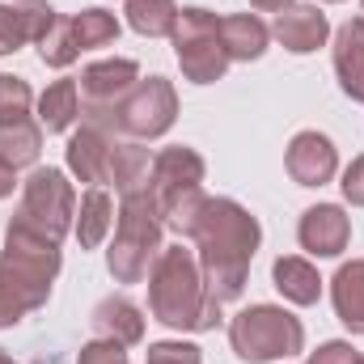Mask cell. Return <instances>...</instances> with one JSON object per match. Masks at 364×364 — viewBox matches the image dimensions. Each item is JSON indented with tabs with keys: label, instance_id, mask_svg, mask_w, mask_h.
Listing matches in <instances>:
<instances>
[{
	"label": "cell",
	"instance_id": "cell-1",
	"mask_svg": "<svg viewBox=\"0 0 364 364\" xmlns=\"http://www.w3.org/2000/svg\"><path fill=\"white\" fill-rule=\"evenodd\" d=\"M191 242H195V259H199L208 296L220 301V305L237 301L246 292L250 263H255L259 242H263L259 220L237 199H212L208 195L203 220H199V229H195Z\"/></svg>",
	"mask_w": 364,
	"mask_h": 364
},
{
	"label": "cell",
	"instance_id": "cell-2",
	"mask_svg": "<svg viewBox=\"0 0 364 364\" xmlns=\"http://www.w3.org/2000/svg\"><path fill=\"white\" fill-rule=\"evenodd\" d=\"M149 314L170 331H216L220 326V301L208 296L203 272L195 250L161 246V255L149 267Z\"/></svg>",
	"mask_w": 364,
	"mask_h": 364
},
{
	"label": "cell",
	"instance_id": "cell-3",
	"mask_svg": "<svg viewBox=\"0 0 364 364\" xmlns=\"http://www.w3.org/2000/svg\"><path fill=\"white\" fill-rule=\"evenodd\" d=\"M60 267H64V255H60L55 242H47V237H38V233L9 220L4 250H0V288L26 314L43 309L51 301V284H55Z\"/></svg>",
	"mask_w": 364,
	"mask_h": 364
},
{
	"label": "cell",
	"instance_id": "cell-4",
	"mask_svg": "<svg viewBox=\"0 0 364 364\" xmlns=\"http://www.w3.org/2000/svg\"><path fill=\"white\" fill-rule=\"evenodd\" d=\"M161 208L157 195H123L119 199V220H114V242L106 250V272L114 284H140L153 259L161 255Z\"/></svg>",
	"mask_w": 364,
	"mask_h": 364
},
{
	"label": "cell",
	"instance_id": "cell-5",
	"mask_svg": "<svg viewBox=\"0 0 364 364\" xmlns=\"http://www.w3.org/2000/svg\"><path fill=\"white\" fill-rule=\"evenodd\" d=\"M229 343H233L237 360L272 364V360L301 356V352H305V326H301V318H292L284 305H250V309L233 314V322H229Z\"/></svg>",
	"mask_w": 364,
	"mask_h": 364
},
{
	"label": "cell",
	"instance_id": "cell-6",
	"mask_svg": "<svg viewBox=\"0 0 364 364\" xmlns=\"http://www.w3.org/2000/svg\"><path fill=\"white\" fill-rule=\"evenodd\" d=\"M77 220V191L64 170L55 166H38L30 178L21 182V199H17V212H13V225L47 237V242H64L68 229Z\"/></svg>",
	"mask_w": 364,
	"mask_h": 364
},
{
	"label": "cell",
	"instance_id": "cell-7",
	"mask_svg": "<svg viewBox=\"0 0 364 364\" xmlns=\"http://www.w3.org/2000/svg\"><path fill=\"white\" fill-rule=\"evenodd\" d=\"M174 55H178V68L191 85H212L229 73V51H225V38H220V17L203 4H191L182 9L178 21H174Z\"/></svg>",
	"mask_w": 364,
	"mask_h": 364
},
{
	"label": "cell",
	"instance_id": "cell-8",
	"mask_svg": "<svg viewBox=\"0 0 364 364\" xmlns=\"http://www.w3.org/2000/svg\"><path fill=\"white\" fill-rule=\"evenodd\" d=\"M178 119V93L166 77H140L114 110V132L123 140H157Z\"/></svg>",
	"mask_w": 364,
	"mask_h": 364
},
{
	"label": "cell",
	"instance_id": "cell-9",
	"mask_svg": "<svg viewBox=\"0 0 364 364\" xmlns=\"http://www.w3.org/2000/svg\"><path fill=\"white\" fill-rule=\"evenodd\" d=\"M136 81H140V64H136V60L114 55V60H93V64H85L81 77H77V90H81V119L106 127V132H114V110H119V102L132 93ZM114 136H119V132H114Z\"/></svg>",
	"mask_w": 364,
	"mask_h": 364
},
{
	"label": "cell",
	"instance_id": "cell-10",
	"mask_svg": "<svg viewBox=\"0 0 364 364\" xmlns=\"http://www.w3.org/2000/svg\"><path fill=\"white\" fill-rule=\"evenodd\" d=\"M119 140H123V136H114V132H106V127H97V123H85V119H81V127L68 136V149H64L68 174L81 178V182H90V186H106Z\"/></svg>",
	"mask_w": 364,
	"mask_h": 364
},
{
	"label": "cell",
	"instance_id": "cell-11",
	"mask_svg": "<svg viewBox=\"0 0 364 364\" xmlns=\"http://www.w3.org/2000/svg\"><path fill=\"white\" fill-rule=\"evenodd\" d=\"M296 242L314 259H339L348 250V242H352V216L339 203H314V208L301 212Z\"/></svg>",
	"mask_w": 364,
	"mask_h": 364
},
{
	"label": "cell",
	"instance_id": "cell-12",
	"mask_svg": "<svg viewBox=\"0 0 364 364\" xmlns=\"http://www.w3.org/2000/svg\"><path fill=\"white\" fill-rule=\"evenodd\" d=\"M284 166L296 186H326L339 170V153L331 144V136L322 132H296L288 140V153H284Z\"/></svg>",
	"mask_w": 364,
	"mask_h": 364
},
{
	"label": "cell",
	"instance_id": "cell-13",
	"mask_svg": "<svg viewBox=\"0 0 364 364\" xmlns=\"http://www.w3.org/2000/svg\"><path fill=\"white\" fill-rule=\"evenodd\" d=\"M203 174H208L203 157L195 149H186V144H170V149L153 153V195H157V208L186 195V191H199Z\"/></svg>",
	"mask_w": 364,
	"mask_h": 364
},
{
	"label": "cell",
	"instance_id": "cell-14",
	"mask_svg": "<svg viewBox=\"0 0 364 364\" xmlns=\"http://www.w3.org/2000/svg\"><path fill=\"white\" fill-rule=\"evenodd\" d=\"M275 43L292 55H309L318 47H326L331 38V21L318 4H288L284 13H275V26H272Z\"/></svg>",
	"mask_w": 364,
	"mask_h": 364
},
{
	"label": "cell",
	"instance_id": "cell-15",
	"mask_svg": "<svg viewBox=\"0 0 364 364\" xmlns=\"http://www.w3.org/2000/svg\"><path fill=\"white\" fill-rule=\"evenodd\" d=\"M93 339H110L119 348H136L144 343V309L127 296H102L90 314Z\"/></svg>",
	"mask_w": 364,
	"mask_h": 364
},
{
	"label": "cell",
	"instance_id": "cell-16",
	"mask_svg": "<svg viewBox=\"0 0 364 364\" xmlns=\"http://www.w3.org/2000/svg\"><path fill=\"white\" fill-rule=\"evenodd\" d=\"M335 77L352 102H364V17H352L335 30Z\"/></svg>",
	"mask_w": 364,
	"mask_h": 364
},
{
	"label": "cell",
	"instance_id": "cell-17",
	"mask_svg": "<svg viewBox=\"0 0 364 364\" xmlns=\"http://www.w3.org/2000/svg\"><path fill=\"white\" fill-rule=\"evenodd\" d=\"M110 186L123 195H144L153 191V153L140 144V140H119L114 149V161H110Z\"/></svg>",
	"mask_w": 364,
	"mask_h": 364
},
{
	"label": "cell",
	"instance_id": "cell-18",
	"mask_svg": "<svg viewBox=\"0 0 364 364\" xmlns=\"http://www.w3.org/2000/svg\"><path fill=\"white\" fill-rule=\"evenodd\" d=\"M272 284L292 305H318V296H322V275L301 255H279L272 263Z\"/></svg>",
	"mask_w": 364,
	"mask_h": 364
},
{
	"label": "cell",
	"instance_id": "cell-19",
	"mask_svg": "<svg viewBox=\"0 0 364 364\" xmlns=\"http://www.w3.org/2000/svg\"><path fill=\"white\" fill-rule=\"evenodd\" d=\"M331 305H335L339 322L352 335H364V259H352V263H343L335 272V279H331Z\"/></svg>",
	"mask_w": 364,
	"mask_h": 364
},
{
	"label": "cell",
	"instance_id": "cell-20",
	"mask_svg": "<svg viewBox=\"0 0 364 364\" xmlns=\"http://www.w3.org/2000/svg\"><path fill=\"white\" fill-rule=\"evenodd\" d=\"M110 225H114V199L106 195V186H90L81 195L77 220H73V233H77L81 250H97L110 237Z\"/></svg>",
	"mask_w": 364,
	"mask_h": 364
},
{
	"label": "cell",
	"instance_id": "cell-21",
	"mask_svg": "<svg viewBox=\"0 0 364 364\" xmlns=\"http://www.w3.org/2000/svg\"><path fill=\"white\" fill-rule=\"evenodd\" d=\"M38 153H43V127H38V119L21 114V119H4L0 123V161L4 166L30 170V166H38Z\"/></svg>",
	"mask_w": 364,
	"mask_h": 364
},
{
	"label": "cell",
	"instance_id": "cell-22",
	"mask_svg": "<svg viewBox=\"0 0 364 364\" xmlns=\"http://www.w3.org/2000/svg\"><path fill=\"white\" fill-rule=\"evenodd\" d=\"M220 38H225L229 60L250 64V60H259V55L267 51L272 30H267L263 17H255V13H233V17H220Z\"/></svg>",
	"mask_w": 364,
	"mask_h": 364
},
{
	"label": "cell",
	"instance_id": "cell-23",
	"mask_svg": "<svg viewBox=\"0 0 364 364\" xmlns=\"http://www.w3.org/2000/svg\"><path fill=\"white\" fill-rule=\"evenodd\" d=\"M81 119V90L73 77H60L55 85L38 93V127L47 132H68Z\"/></svg>",
	"mask_w": 364,
	"mask_h": 364
},
{
	"label": "cell",
	"instance_id": "cell-24",
	"mask_svg": "<svg viewBox=\"0 0 364 364\" xmlns=\"http://www.w3.org/2000/svg\"><path fill=\"white\" fill-rule=\"evenodd\" d=\"M123 13H127V26L140 38H170L182 9L178 0H127Z\"/></svg>",
	"mask_w": 364,
	"mask_h": 364
},
{
	"label": "cell",
	"instance_id": "cell-25",
	"mask_svg": "<svg viewBox=\"0 0 364 364\" xmlns=\"http://www.w3.org/2000/svg\"><path fill=\"white\" fill-rule=\"evenodd\" d=\"M73 34H77V47H81V51L110 47V43L119 38V21H114V13H106V9H81V13H73Z\"/></svg>",
	"mask_w": 364,
	"mask_h": 364
},
{
	"label": "cell",
	"instance_id": "cell-26",
	"mask_svg": "<svg viewBox=\"0 0 364 364\" xmlns=\"http://www.w3.org/2000/svg\"><path fill=\"white\" fill-rule=\"evenodd\" d=\"M77 55H81V47H77V34H73V17H55V26L38 43V60L47 68H68V64H77Z\"/></svg>",
	"mask_w": 364,
	"mask_h": 364
},
{
	"label": "cell",
	"instance_id": "cell-27",
	"mask_svg": "<svg viewBox=\"0 0 364 364\" xmlns=\"http://www.w3.org/2000/svg\"><path fill=\"white\" fill-rule=\"evenodd\" d=\"M30 106H34V90H30V81H26V77H9V73H0V123H4V119H21V114H30Z\"/></svg>",
	"mask_w": 364,
	"mask_h": 364
},
{
	"label": "cell",
	"instance_id": "cell-28",
	"mask_svg": "<svg viewBox=\"0 0 364 364\" xmlns=\"http://www.w3.org/2000/svg\"><path fill=\"white\" fill-rule=\"evenodd\" d=\"M26 43H34V34H30V26H26L21 4H0V55H13V51H21Z\"/></svg>",
	"mask_w": 364,
	"mask_h": 364
},
{
	"label": "cell",
	"instance_id": "cell-29",
	"mask_svg": "<svg viewBox=\"0 0 364 364\" xmlns=\"http://www.w3.org/2000/svg\"><path fill=\"white\" fill-rule=\"evenodd\" d=\"M144 364H203V352L186 339H161V343H149Z\"/></svg>",
	"mask_w": 364,
	"mask_h": 364
},
{
	"label": "cell",
	"instance_id": "cell-30",
	"mask_svg": "<svg viewBox=\"0 0 364 364\" xmlns=\"http://www.w3.org/2000/svg\"><path fill=\"white\" fill-rule=\"evenodd\" d=\"M77 364H132V360H127V352H123L119 343H110V339H90V343L81 348Z\"/></svg>",
	"mask_w": 364,
	"mask_h": 364
},
{
	"label": "cell",
	"instance_id": "cell-31",
	"mask_svg": "<svg viewBox=\"0 0 364 364\" xmlns=\"http://www.w3.org/2000/svg\"><path fill=\"white\" fill-rule=\"evenodd\" d=\"M305 364H360V352H356L348 339H331V343H322L318 352H309Z\"/></svg>",
	"mask_w": 364,
	"mask_h": 364
},
{
	"label": "cell",
	"instance_id": "cell-32",
	"mask_svg": "<svg viewBox=\"0 0 364 364\" xmlns=\"http://www.w3.org/2000/svg\"><path fill=\"white\" fill-rule=\"evenodd\" d=\"M343 199L352 203V208H364V153L360 157H352V166L343 170Z\"/></svg>",
	"mask_w": 364,
	"mask_h": 364
},
{
	"label": "cell",
	"instance_id": "cell-33",
	"mask_svg": "<svg viewBox=\"0 0 364 364\" xmlns=\"http://www.w3.org/2000/svg\"><path fill=\"white\" fill-rule=\"evenodd\" d=\"M21 318H26V309H21V305H17V301L0 288V331H13Z\"/></svg>",
	"mask_w": 364,
	"mask_h": 364
},
{
	"label": "cell",
	"instance_id": "cell-34",
	"mask_svg": "<svg viewBox=\"0 0 364 364\" xmlns=\"http://www.w3.org/2000/svg\"><path fill=\"white\" fill-rule=\"evenodd\" d=\"M13 186H17V170L0 161V199H4V195H13Z\"/></svg>",
	"mask_w": 364,
	"mask_h": 364
},
{
	"label": "cell",
	"instance_id": "cell-35",
	"mask_svg": "<svg viewBox=\"0 0 364 364\" xmlns=\"http://www.w3.org/2000/svg\"><path fill=\"white\" fill-rule=\"evenodd\" d=\"M288 4H296V0H250V9H259V13H284Z\"/></svg>",
	"mask_w": 364,
	"mask_h": 364
},
{
	"label": "cell",
	"instance_id": "cell-36",
	"mask_svg": "<svg viewBox=\"0 0 364 364\" xmlns=\"http://www.w3.org/2000/svg\"><path fill=\"white\" fill-rule=\"evenodd\" d=\"M0 364H13V360H9V356H4V348H0Z\"/></svg>",
	"mask_w": 364,
	"mask_h": 364
},
{
	"label": "cell",
	"instance_id": "cell-37",
	"mask_svg": "<svg viewBox=\"0 0 364 364\" xmlns=\"http://www.w3.org/2000/svg\"><path fill=\"white\" fill-rule=\"evenodd\" d=\"M326 4H339V0H326Z\"/></svg>",
	"mask_w": 364,
	"mask_h": 364
},
{
	"label": "cell",
	"instance_id": "cell-38",
	"mask_svg": "<svg viewBox=\"0 0 364 364\" xmlns=\"http://www.w3.org/2000/svg\"><path fill=\"white\" fill-rule=\"evenodd\" d=\"M360 364H364V356H360Z\"/></svg>",
	"mask_w": 364,
	"mask_h": 364
}]
</instances>
